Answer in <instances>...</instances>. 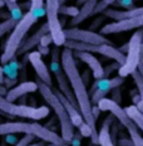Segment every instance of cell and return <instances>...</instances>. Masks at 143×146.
I'll list each match as a JSON object with an SVG mask.
<instances>
[{"label":"cell","mask_w":143,"mask_h":146,"mask_svg":"<svg viewBox=\"0 0 143 146\" xmlns=\"http://www.w3.org/2000/svg\"><path fill=\"white\" fill-rule=\"evenodd\" d=\"M60 60H62V66L64 69L68 81L71 83L72 91L74 93V97L77 100L79 112L82 113L84 121L92 127L93 130H97L96 127V120L92 113V102L89 98V93L87 91V84L84 83L82 74L78 71L77 62L74 59V54L72 49L64 48L60 53Z\"/></svg>","instance_id":"obj_1"},{"label":"cell","mask_w":143,"mask_h":146,"mask_svg":"<svg viewBox=\"0 0 143 146\" xmlns=\"http://www.w3.org/2000/svg\"><path fill=\"white\" fill-rule=\"evenodd\" d=\"M45 14V11H38L29 9L28 13L24 14L23 18L16 23L15 28L11 30L10 35H9L7 43H5L4 50H3L1 56H0V62L3 64H7L11 59L15 57L18 49L22 45L25 35L28 34V32L32 29V27L38 22L39 18H42Z\"/></svg>","instance_id":"obj_2"},{"label":"cell","mask_w":143,"mask_h":146,"mask_svg":"<svg viewBox=\"0 0 143 146\" xmlns=\"http://www.w3.org/2000/svg\"><path fill=\"white\" fill-rule=\"evenodd\" d=\"M36 84H38V91L40 92L42 97L45 100V102L49 105V107L53 108L55 117L59 121L60 125V131H62V139L64 140L65 144H71L73 136H74V126L72 123V120L69 117L68 112H67L65 107L63 106V103L60 102V100L58 98V96L54 93L53 88L48 84H45L43 81H40L36 77Z\"/></svg>","instance_id":"obj_3"},{"label":"cell","mask_w":143,"mask_h":146,"mask_svg":"<svg viewBox=\"0 0 143 146\" xmlns=\"http://www.w3.org/2000/svg\"><path fill=\"white\" fill-rule=\"evenodd\" d=\"M142 39H143V28H139L134 34L130 36L128 44H127L126 62L118 68V76L126 78L127 76H130L134 71H137L139 58H141Z\"/></svg>","instance_id":"obj_4"},{"label":"cell","mask_w":143,"mask_h":146,"mask_svg":"<svg viewBox=\"0 0 143 146\" xmlns=\"http://www.w3.org/2000/svg\"><path fill=\"white\" fill-rule=\"evenodd\" d=\"M60 53H62V52H60L59 47H57V45L53 48V49H51L50 71L54 74V77H55V80L58 82L59 91L67 97V98H68V101L71 102L74 107L78 108V103H77V100H75V97H74V93H73V91H72L71 83H69L68 77H67L64 69H63L62 60H60Z\"/></svg>","instance_id":"obj_5"},{"label":"cell","mask_w":143,"mask_h":146,"mask_svg":"<svg viewBox=\"0 0 143 146\" xmlns=\"http://www.w3.org/2000/svg\"><path fill=\"white\" fill-rule=\"evenodd\" d=\"M64 35H65V39H69V40H77V42H83V43L97 44V45L112 43L109 39H107L104 35L99 34V33H96L93 30L79 29L77 27L64 29Z\"/></svg>","instance_id":"obj_6"},{"label":"cell","mask_w":143,"mask_h":146,"mask_svg":"<svg viewBox=\"0 0 143 146\" xmlns=\"http://www.w3.org/2000/svg\"><path fill=\"white\" fill-rule=\"evenodd\" d=\"M26 133L39 137L43 141L48 142V144H53L55 146H63L65 144L64 140L62 139V136H59L57 132L51 131L48 127L42 126V125L36 122H28V129H26Z\"/></svg>","instance_id":"obj_7"},{"label":"cell","mask_w":143,"mask_h":146,"mask_svg":"<svg viewBox=\"0 0 143 146\" xmlns=\"http://www.w3.org/2000/svg\"><path fill=\"white\" fill-rule=\"evenodd\" d=\"M28 60L33 66V68H34L36 77L40 81H43L45 84L51 87V76L49 73L48 67L45 66L44 60L42 59V54L38 50H30L28 53Z\"/></svg>","instance_id":"obj_8"},{"label":"cell","mask_w":143,"mask_h":146,"mask_svg":"<svg viewBox=\"0 0 143 146\" xmlns=\"http://www.w3.org/2000/svg\"><path fill=\"white\" fill-rule=\"evenodd\" d=\"M49 108L47 106H40V107H32V106L26 105H16L14 108L13 116L18 117H24V118H30V120H43L48 117L49 115Z\"/></svg>","instance_id":"obj_9"},{"label":"cell","mask_w":143,"mask_h":146,"mask_svg":"<svg viewBox=\"0 0 143 146\" xmlns=\"http://www.w3.org/2000/svg\"><path fill=\"white\" fill-rule=\"evenodd\" d=\"M73 54H74V57L79 58L82 62L86 63V64L92 69V74H93V77L96 78V80H100V78H103V73H104V71H103V66L92 53L73 50Z\"/></svg>","instance_id":"obj_10"},{"label":"cell","mask_w":143,"mask_h":146,"mask_svg":"<svg viewBox=\"0 0 143 146\" xmlns=\"http://www.w3.org/2000/svg\"><path fill=\"white\" fill-rule=\"evenodd\" d=\"M35 91H38V84H36V82L35 81L34 82L25 81V82L19 83L16 87L10 88V90L8 91L5 98H7L9 102L14 103V101H16V100L20 98L22 96H25V95H28V93H33V92H35Z\"/></svg>","instance_id":"obj_11"},{"label":"cell","mask_w":143,"mask_h":146,"mask_svg":"<svg viewBox=\"0 0 143 146\" xmlns=\"http://www.w3.org/2000/svg\"><path fill=\"white\" fill-rule=\"evenodd\" d=\"M48 33H49L48 24L44 23L43 25H42L40 28L36 30V32L32 36H29L26 40L23 42L22 45H20V48L16 52V54H18V56H20V54H24V53H28V52H30L34 47L39 45V43H40V40H42V38H43L45 34H48Z\"/></svg>","instance_id":"obj_12"},{"label":"cell","mask_w":143,"mask_h":146,"mask_svg":"<svg viewBox=\"0 0 143 146\" xmlns=\"http://www.w3.org/2000/svg\"><path fill=\"white\" fill-rule=\"evenodd\" d=\"M51 88H53V87H51ZM53 91H54V93L58 96V98L60 100V102L63 103V106L65 107L67 112H68L69 117H71V120H72L73 126H74V127H79L83 122H86V121H84V118H83V116H82V113H79V110L77 107H74V106H73L72 103L68 101V98H67V97L63 95L59 90H54V88H53Z\"/></svg>","instance_id":"obj_13"},{"label":"cell","mask_w":143,"mask_h":146,"mask_svg":"<svg viewBox=\"0 0 143 146\" xmlns=\"http://www.w3.org/2000/svg\"><path fill=\"white\" fill-rule=\"evenodd\" d=\"M103 15H104L105 18H111V19H113L114 22H119V20H126V19H132V18L143 15V7L128 9V10H124V11L114 10V9H105V10L103 11Z\"/></svg>","instance_id":"obj_14"},{"label":"cell","mask_w":143,"mask_h":146,"mask_svg":"<svg viewBox=\"0 0 143 146\" xmlns=\"http://www.w3.org/2000/svg\"><path fill=\"white\" fill-rule=\"evenodd\" d=\"M123 82H124V78L121 77V76H117V77H113V78H100V80H97L94 82L93 87L90 88V91H88V93L92 95L96 90H102V91H105V92H109V91L122 86Z\"/></svg>","instance_id":"obj_15"},{"label":"cell","mask_w":143,"mask_h":146,"mask_svg":"<svg viewBox=\"0 0 143 146\" xmlns=\"http://www.w3.org/2000/svg\"><path fill=\"white\" fill-rule=\"evenodd\" d=\"M28 122L23 121H7L0 122V136H7L10 133H26Z\"/></svg>","instance_id":"obj_16"},{"label":"cell","mask_w":143,"mask_h":146,"mask_svg":"<svg viewBox=\"0 0 143 146\" xmlns=\"http://www.w3.org/2000/svg\"><path fill=\"white\" fill-rule=\"evenodd\" d=\"M97 3H98V0H90V1L84 3L82 9H79V13L77 14V17L72 18V22H71L72 27H77L78 24L84 22L88 17L93 15L94 9H96V7H97Z\"/></svg>","instance_id":"obj_17"},{"label":"cell","mask_w":143,"mask_h":146,"mask_svg":"<svg viewBox=\"0 0 143 146\" xmlns=\"http://www.w3.org/2000/svg\"><path fill=\"white\" fill-rule=\"evenodd\" d=\"M99 54L115 60L119 66L124 64V62H126V56L123 54V52H121L119 49H117V48L112 47L111 44H100L99 45Z\"/></svg>","instance_id":"obj_18"},{"label":"cell","mask_w":143,"mask_h":146,"mask_svg":"<svg viewBox=\"0 0 143 146\" xmlns=\"http://www.w3.org/2000/svg\"><path fill=\"white\" fill-rule=\"evenodd\" d=\"M64 48L77 52H88V53H99V45L97 44H90V43H83V42H77V40H69L67 39Z\"/></svg>","instance_id":"obj_19"},{"label":"cell","mask_w":143,"mask_h":146,"mask_svg":"<svg viewBox=\"0 0 143 146\" xmlns=\"http://www.w3.org/2000/svg\"><path fill=\"white\" fill-rule=\"evenodd\" d=\"M124 111H126L127 115L130 117V120L136 123V126L138 127V130H141L143 132V112L139 111V110L137 108V106H134V105L126 107Z\"/></svg>","instance_id":"obj_20"},{"label":"cell","mask_w":143,"mask_h":146,"mask_svg":"<svg viewBox=\"0 0 143 146\" xmlns=\"http://www.w3.org/2000/svg\"><path fill=\"white\" fill-rule=\"evenodd\" d=\"M99 146H115L111 137V125L107 122H103L102 127L99 130Z\"/></svg>","instance_id":"obj_21"},{"label":"cell","mask_w":143,"mask_h":146,"mask_svg":"<svg viewBox=\"0 0 143 146\" xmlns=\"http://www.w3.org/2000/svg\"><path fill=\"white\" fill-rule=\"evenodd\" d=\"M130 76H132L133 81H134L137 91H138V95H139V97H141L138 105H137V108L143 112V77L141 76V73H139L138 71H134Z\"/></svg>","instance_id":"obj_22"},{"label":"cell","mask_w":143,"mask_h":146,"mask_svg":"<svg viewBox=\"0 0 143 146\" xmlns=\"http://www.w3.org/2000/svg\"><path fill=\"white\" fill-rule=\"evenodd\" d=\"M4 4L7 5L11 18H14V19H16V20H20L23 18L22 9H20V7L15 1H13V0H4Z\"/></svg>","instance_id":"obj_23"},{"label":"cell","mask_w":143,"mask_h":146,"mask_svg":"<svg viewBox=\"0 0 143 146\" xmlns=\"http://www.w3.org/2000/svg\"><path fill=\"white\" fill-rule=\"evenodd\" d=\"M18 22H19V20H16V19H14V18L10 17L9 19L0 23V38H1L4 34H7V33L11 32V30L15 28V25H16Z\"/></svg>","instance_id":"obj_24"},{"label":"cell","mask_w":143,"mask_h":146,"mask_svg":"<svg viewBox=\"0 0 143 146\" xmlns=\"http://www.w3.org/2000/svg\"><path fill=\"white\" fill-rule=\"evenodd\" d=\"M15 106L16 105H14L13 102H9L4 96H0V111H3V112H5V113L11 115V116H13Z\"/></svg>","instance_id":"obj_25"},{"label":"cell","mask_w":143,"mask_h":146,"mask_svg":"<svg viewBox=\"0 0 143 146\" xmlns=\"http://www.w3.org/2000/svg\"><path fill=\"white\" fill-rule=\"evenodd\" d=\"M59 14L63 15H68V17H77V14L79 13V9L77 7H67V5H59Z\"/></svg>","instance_id":"obj_26"},{"label":"cell","mask_w":143,"mask_h":146,"mask_svg":"<svg viewBox=\"0 0 143 146\" xmlns=\"http://www.w3.org/2000/svg\"><path fill=\"white\" fill-rule=\"evenodd\" d=\"M115 1H118V0H100V1L97 3V7L94 9V14H99V13H103V11L105 10V9H108L109 5L114 4Z\"/></svg>","instance_id":"obj_27"},{"label":"cell","mask_w":143,"mask_h":146,"mask_svg":"<svg viewBox=\"0 0 143 146\" xmlns=\"http://www.w3.org/2000/svg\"><path fill=\"white\" fill-rule=\"evenodd\" d=\"M108 95V92H105V91H102V90H96L94 92L92 93V105H97L100 100L105 98Z\"/></svg>","instance_id":"obj_28"},{"label":"cell","mask_w":143,"mask_h":146,"mask_svg":"<svg viewBox=\"0 0 143 146\" xmlns=\"http://www.w3.org/2000/svg\"><path fill=\"white\" fill-rule=\"evenodd\" d=\"M35 136H33V135H30V133H25V135L23 136L22 139L19 140V141L16 142L14 146H28L30 145L33 142V140H34Z\"/></svg>","instance_id":"obj_29"},{"label":"cell","mask_w":143,"mask_h":146,"mask_svg":"<svg viewBox=\"0 0 143 146\" xmlns=\"http://www.w3.org/2000/svg\"><path fill=\"white\" fill-rule=\"evenodd\" d=\"M119 67L121 66L115 62V63H113V64H109V66L105 67V68H103V71H104V73H103V78H107L109 76V73H111L112 71H114V69H118Z\"/></svg>","instance_id":"obj_30"},{"label":"cell","mask_w":143,"mask_h":146,"mask_svg":"<svg viewBox=\"0 0 143 146\" xmlns=\"http://www.w3.org/2000/svg\"><path fill=\"white\" fill-rule=\"evenodd\" d=\"M51 42H53V38H51V35H50V33H48V34H45L43 38H42V40H40V45H44V47H48Z\"/></svg>","instance_id":"obj_31"},{"label":"cell","mask_w":143,"mask_h":146,"mask_svg":"<svg viewBox=\"0 0 143 146\" xmlns=\"http://www.w3.org/2000/svg\"><path fill=\"white\" fill-rule=\"evenodd\" d=\"M118 146H134L130 139H121L118 140Z\"/></svg>","instance_id":"obj_32"},{"label":"cell","mask_w":143,"mask_h":146,"mask_svg":"<svg viewBox=\"0 0 143 146\" xmlns=\"http://www.w3.org/2000/svg\"><path fill=\"white\" fill-rule=\"evenodd\" d=\"M118 4L121 5V7H124V8H130L133 7V0H118Z\"/></svg>","instance_id":"obj_33"},{"label":"cell","mask_w":143,"mask_h":146,"mask_svg":"<svg viewBox=\"0 0 143 146\" xmlns=\"http://www.w3.org/2000/svg\"><path fill=\"white\" fill-rule=\"evenodd\" d=\"M113 91H114V95H113V97H112V100H113L114 102L119 103V102H121V97H119V93H121V91H119V87L114 88Z\"/></svg>","instance_id":"obj_34"},{"label":"cell","mask_w":143,"mask_h":146,"mask_svg":"<svg viewBox=\"0 0 143 146\" xmlns=\"http://www.w3.org/2000/svg\"><path fill=\"white\" fill-rule=\"evenodd\" d=\"M7 142H9V144H13V146L18 142V139L15 137V133H10V135H7Z\"/></svg>","instance_id":"obj_35"},{"label":"cell","mask_w":143,"mask_h":146,"mask_svg":"<svg viewBox=\"0 0 143 146\" xmlns=\"http://www.w3.org/2000/svg\"><path fill=\"white\" fill-rule=\"evenodd\" d=\"M38 52L40 54H44V56H45V54H49L50 53L49 47H44V45H40V44L38 45Z\"/></svg>","instance_id":"obj_36"},{"label":"cell","mask_w":143,"mask_h":146,"mask_svg":"<svg viewBox=\"0 0 143 146\" xmlns=\"http://www.w3.org/2000/svg\"><path fill=\"white\" fill-rule=\"evenodd\" d=\"M16 78H5L4 80V83H5V86L7 87H11V86H14L15 83H16Z\"/></svg>","instance_id":"obj_37"},{"label":"cell","mask_w":143,"mask_h":146,"mask_svg":"<svg viewBox=\"0 0 143 146\" xmlns=\"http://www.w3.org/2000/svg\"><path fill=\"white\" fill-rule=\"evenodd\" d=\"M99 112H100V110H99L98 106H97V105H96V106H92V113H93L94 120H97V118H98Z\"/></svg>","instance_id":"obj_38"},{"label":"cell","mask_w":143,"mask_h":146,"mask_svg":"<svg viewBox=\"0 0 143 146\" xmlns=\"http://www.w3.org/2000/svg\"><path fill=\"white\" fill-rule=\"evenodd\" d=\"M7 93H8V90L5 88L3 84H0V96H7Z\"/></svg>","instance_id":"obj_39"},{"label":"cell","mask_w":143,"mask_h":146,"mask_svg":"<svg viewBox=\"0 0 143 146\" xmlns=\"http://www.w3.org/2000/svg\"><path fill=\"white\" fill-rule=\"evenodd\" d=\"M28 146H45V141H43V140H42L40 142H36V144H30V145H28Z\"/></svg>","instance_id":"obj_40"},{"label":"cell","mask_w":143,"mask_h":146,"mask_svg":"<svg viewBox=\"0 0 143 146\" xmlns=\"http://www.w3.org/2000/svg\"><path fill=\"white\" fill-rule=\"evenodd\" d=\"M87 1H90V0H77L78 4H84V3H87Z\"/></svg>","instance_id":"obj_41"},{"label":"cell","mask_w":143,"mask_h":146,"mask_svg":"<svg viewBox=\"0 0 143 146\" xmlns=\"http://www.w3.org/2000/svg\"><path fill=\"white\" fill-rule=\"evenodd\" d=\"M4 80L5 78L3 77V74H0V84H4Z\"/></svg>","instance_id":"obj_42"},{"label":"cell","mask_w":143,"mask_h":146,"mask_svg":"<svg viewBox=\"0 0 143 146\" xmlns=\"http://www.w3.org/2000/svg\"><path fill=\"white\" fill-rule=\"evenodd\" d=\"M4 0H0V7H4Z\"/></svg>","instance_id":"obj_43"},{"label":"cell","mask_w":143,"mask_h":146,"mask_svg":"<svg viewBox=\"0 0 143 146\" xmlns=\"http://www.w3.org/2000/svg\"><path fill=\"white\" fill-rule=\"evenodd\" d=\"M141 53L143 54V43H142V45H141Z\"/></svg>","instance_id":"obj_44"},{"label":"cell","mask_w":143,"mask_h":146,"mask_svg":"<svg viewBox=\"0 0 143 146\" xmlns=\"http://www.w3.org/2000/svg\"><path fill=\"white\" fill-rule=\"evenodd\" d=\"M3 72H4V71H3V68H1V66H0V74H3Z\"/></svg>","instance_id":"obj_45"},{"label":"cell","mask_w":143,"mask_h":146,"mask_svg":"<svg viewBox=\"0 0 143 146\" xmlns=\"http://www.w3.org/2000/svg\"><path fill=\"white\" fill-rule=\"evenodd\" d=\"M63 146H69V144H64V145H63Z\"/></svg>","instance_id":"obj_46"},{"label":"cell","mask_w":143,"mask_h":146,"mask_svg":"<svg viewBox=\"0 0 143 146\" xmlns=\"http://www.w3.org/2000/svg\"><path fill=\"white\" fill-rule=\"evenodd\" d=\"M0 122H1V117H0Z\"/></svg>","instance_id":"obj_47"},{"label":"cell","mask_w":143,"mask_h":146,"mask_svg":"<svg viewBox=\"0 0 143 146\" xmlns=\"http://www.w3.org/2000/svg\"><path fill=\"white\" fill-rule=\"evenodd\" d=\"M13 1H15V3H16V0H13Z\"/></svg>","instance_id":"obj_48"},{"label":"cell","mask_w":143,"mask_h":146,"mask_svg":"<svg viewBox=\"0 0 143 146\" xmlns=\"http://www.w3.org/2000/svg\"><path fill=\"white\" fill-rule=\"evenodd\" d=\"M94 146H99V145H94Z\"/></svg>","instance_id":"obj_49"},{"label":"cell","mask_w":143,"mask_h":146,"mask_svg":"<svg viewBox=\"0 0 143 146\" xmlns=\"http://www.w3.org/2000/svg\"><path fill=\"white\" fill-rule=\"evenodd\" d=\"M142 43H143V39H142Z\"/></svg>","instance_id":"obj_50"}]
</instances>
